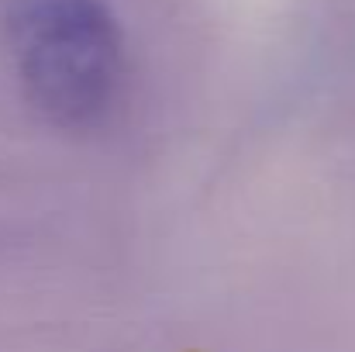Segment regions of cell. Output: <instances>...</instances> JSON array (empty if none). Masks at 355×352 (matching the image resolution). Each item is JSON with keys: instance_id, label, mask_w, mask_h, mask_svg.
I'll use <instances>...</instances> for the list:
<instances>
[{"instance_id": "6da1fadb", "label": "cell", "mask_w": 355, "mask_h": 352, "mask_svg": "<svg viewBox=\"0 0 355 352\" xmlns=\"http://www.w3.org/2000/svg\"><path fill=\"white\" fill-rule=\"evenodd\" d=\"M3 42L28 104L62 131H97L128 90V45L104 0H10Z\"/></svg>"}]
</instances>
